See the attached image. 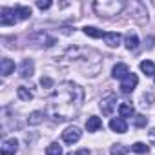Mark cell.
Returning a JSON list of instances; mask_svg holds the SVG:
<instances>
[{
  "mask_svg": "<svg viewBox=\"0 0 155 155\" xmlns=\"http://www.w3.org/2000/svg\"><path fill=\"white\" fill-rule=\"evenodd\" d=\"M140 71H142L146 77H151V75H155V64H153L151 60H142V62H140Z\"/></svg>",
  "mask_w": 155,
  "mask_h": 155,
  "instance_id": "9a60e30c",
  "label": "cell"
},
{
  "mask_svg": "<svg viewBox=\"0 0 155 155\" xmlns=\"http://www.w3.org/2000/svg\"><path fill=\"white\" fill-rule=\"evenodd\" d=\"M37 8H38V9H49V8H51V2H49V0H38V2H37Z\"/></svg>",
  "mask_w": 155,
  "mask_h": 155,
  "instance_id": "484cf974",
  "label": "cell"
},
{
  "mask_svg": "<svg viewBox=\"0 0 155 155\" xmlns=\"http://www.w3.org/2000/svg\"><path fill=\"white\" fill-rule=\"evenodd\" d=\"M135 113V108L130 104V102H122L120 106H119V115L124 119V117H131Z\"/></svg>",
  "mask_w": 155,
  "mask_h": 155,
  "instance_id": "2e32d148",
  "label": "cell"
},
{
  "mask_svg": "<svg viewBox=\"0 0 155 155\" xmlns=\"http://www.w3.org/2000/svg\"><path fill=\"white\" fill-rule=\"evenodd\" d=\"M17 20L18 18H17L15 9H9V8H2V9H0V24H2V26H11Z\"/></svg>",
  "mask_w": 155,
  "mask_h": 155,
  "instance_id": "8992f818",
  "label": "cell"
},
{
  "mask_svg": "<svg viewBox=\"0 0 155 155\" xmlns=\"http://www.w3.org/2000/svg\"><path fill=\"white\" fill-rule=\"evenodd\" d=\"M46 155H62V148L58 142H51L48 148H46Z\"/></svg>",
  "mask_w": 155,
  "mask_h": 155,
  "instance_id": "44dd1931",
  "label": "cell"
},
{
  "mask_svg": "<svg viewBox=\"0 0 155 155\" xmlns=\"http://www.w3.org/2000/svg\"><path fill=\"white\" fill-rule=\"evenodd\" d=\"M15 13H17V18L18 20H28L31 17V8H28V6H17L15 8Z\"/></svg>",
  "mask_w": 155,
  "mask_h": 155,
  "instance_id": "5bb4252c",
  "label": "cell"
},
{
  "mask_svg": "<svg viewBox=\"0 0 155 155\" xmlns=\"http://www.w3.org/2000/svg\"><path fill=\"white\" fill-rule=\"evenodd\" d=\"M101 126H102V120H101L99 117H95V115L86 120V130H88V131H97Z\"/></svg>",
  "mask_w": 155,
  "mask_h": 155,
  "instance_id": "e0dca14e",
  "label": "cell"
},
{
  "mask_svg": "<svg viewBox=\"0 0 155 155\" xmlns=\"http://www.w3.org/2000/svg\"><path fill=\"white\" fill-rule=\"evenodd\" d=\"M84 33H86L88 37H91V38H104V33H102L101 29L93 28V26H86V28H84Z\"/></svg>",
  "mask_w": 155,
  "mask_h": 155,
  "instance_id": "d6986e66",
  "label": "cell"
},
{
  "mask_svg": "<svg viewBox=\"0 0 155 155\" xmlns=\"http://www.w3.org/2000/svg\"><path fill=\"white\" fill-rule=\"evenodd\" d=\"M18 150V140L17 139H6L2 144V155H15Z\"/></svg>",
  "mask_w": 155,
  "mask_h": 155,
  "instance_id": "ba28073f",
  "label": "cell"
},
{
  "mask_svg": "<svg viewBox=\"0 0 155 155\" xmlns=\"http://www.w3.org/2000/svg\"><path fill=\"white\" fill-rule=\"evenodd\" d=\"M44 120V113L42 111H33L29 117H28V122L31 124V126H37V124H40Z\"/></svg>",
  "mask_w": 155,
  "mask_h": 155,
  "instance_id": "ffe728a7",
  "label": "cell"
},
{
  "mask_svg": "<svg viewBox=\"0 0 155 155\" xmlns=\"http://www.w3.org/2000/svg\"><path fill=\"white\" fill-rule=\"evenodd\" d=\"M17 95H18V99H20V101H24V102H29V101L33 99V91H31V90H28L26 86H20V88L17 90Z\"/></svg>",
  "mask_w": 155,
  "mask_h": 155,
  "instance_id": "ac0fdd59",
  "label": "cell"
},
{
  "mask_svg": "<svg viewBox=\"0 0 155 155\" xmlns=\"http://www.w3.org/2000/svg\"><path fill=\"white\" fill-rule=\"evenodd\" d=\"M93 8L101 17H111V15H117L124 8V4L122 2H95Z\"/></svg>",
  "mask_w": 155,
  "mask_h": 155,
  "instance_id": "7a4b0ae2",
  "label": "cell"
},
{
  "mask_svg": "<svg viewBox=\"0 0 155 155\" xmlns=\"http://www.w3.org/2000/svg\"><path fill=\"white\" fill-rule=\"evenodd\" d=\"M68 155H90V151L84 148V150H79V151H71V153H68Z\"/></svg>",
  "mask_w": 155,
  "mask_h": 155,
  "instance_id": "4316f807",
  "label": "cell"
},
{
  "mask_svg": "<svg viewBox=\"0 0 155 155\" xmlns=\"http://www.w3.org/2000/svg\"><path fill=\"white\" fill-rule=\"evenodd\" d=\"M137 82H139L137 75H135V73H128L124 79H122V82H120V90H122V93H131V91L135 90Z\"/></svg>",
  "mask_w": 155,
  "mask_h": 155,
  "instance_id": "5b68a950",
  "label": "cell"
},
{
  "mask_svg": "<svg viewBox=\"0 0 155 155\" xmlns=\"http://www.w3.org/2000/svg\"><path fill=\"white\" fill-rule=\"evenodd\" d=\"M40 84H42V88H46V90L53 88V81L49 79V77H42V79H40Z\"/></svg>",
  "mask_w": 155,
  "mask_h": 155,
  "instance_id": "d4e9b609",
  "label": "cell"
},
{
  "mask_svg": "<svg viewBox=\"0 0 155 155\" xmlns=\"http://www.w3.org/2000/svg\"><path fill=\"white\" fill-rule=\"evenodd\" d=\"M33 71H35V64H33V60H31V58H24V60L20 62V68H18L20 77L28 79V77L33 75Z\"/></svg>",
  "mask_w": 155,
  "mask_h": 155,
  "instance_id": "52a82bcc",
  "label": "cell"
},
{
  "mask_svg": "<svg viewBox=\"0 0 155 155\" xmlns=\"http://www.w3.org/2000/svg\"><path fill=\"white\" fill-rule=\"evenodd\" d=\"M128 153V148L124 144H115L111 146V155H126Z\"/></svg>",
  "mask_w": 155,
  "mask_h": 155,
  "instance_id": "7402d4cb",
  "label": "cell"
},
{
  "mask_svg": "<svg viewBox=\"0 0 155 155\" xmlns=\"http://www.w3.org/2000/svg\"><path fill=\"white\" fill-rule=\"evenodd\" d=\"M131 150H133L135 153H148V151H150V148H148L144 142H135V144L131 146Z\"/></svg>",
  "mask_w": 155,
  "mask_h": 155,
  "instance_id": "603a6c76",
  "label": "cell"
},
{
  "mask_svg": "<svg viewBox=\"0 0 155 155\" xmlns=\"http://www.w3.org/2000/svg\"><path fill=\"white\" fill-rule=\"evenodd\" d=\"M133 124H135L137 128H144V126L148 124V119H146L144 115H137V117H135V120H133Z\"/></svg>",
  "mask_w": 155,
  "mask_h": 155,
  "instance_id": "cb8c5ba5",
  "label": "cell"
},
{
  "mask_svg": "<svg viewBox=\"0 0 155 155\" xmlns=\"http://www.w3.org/2000/svg\"><path fill=\"white\" fill-rule=\"evenodd\" d=\"M130 73V69H128V66L126 64H115L113 66V69H111V77L113 79H124V77Z\"/></svg>",
  "mask_w": 155,
  "mask_h": 155,
  "instance_id": "8fae6325",
  "label": "cell"
},
{
  "mask_svg": "<svg viewBox=\"0 0 155 155\" xmlns=\"http://www.w3.org/2000/svg\"><path fill=\"white\" fill-rule=\"evenodd\" d=\"M110 128H111L113 131H117V133H126L128 124H126V120H124L122 117H119V119H111V120H110Z\"/></svg>",
  "mask_w": 155,
  "mask_h": 155,
  "instance_id": "30bf717a",
  "label": "cell"
},
{
  "mask_svg": "<svg viewBox=\"0 0 155 155\" xmlns=\"http://www.w3.org/2000/svg\"><path fill=\"white\" fill-rule=\"evenodd\" d=\"M115 108H117V97H115V93H111V91L104 93L102 99H101V110H102V113L104 115H111Z\"/></svg>",
  "mask_w": 155,
  "mask_h": 155,
  "instance_id": "3957f363",
  "label": "cell"
},
{
  "mask_svg": "<svg viewBox=\"0 0 155 155\" xmlns=\"http://www.w3.org/2000/svg\"><path fill=\"white\" fill-rule=\"evenodd\" d=\"M82 97H84V93L79 86L66 82L58 88L57 95L51 99L49 113L57 120H69V119H73L77 110H79V106L82 102Z\"/></svg>",
  "mask_w": 155,
  "mask_h": 155,
  "instance_id": "6da1fadb",
  "label": "cell"
},
{
  "mask_svg": "<svg viewBox=\"0 0 155 155\" xmlns=\"http://www.w3.org/2000/svg\"><path fill=\"white\" fill-rule=\"evenodd\" d=\"M150 142H151V144H155V128H151V130H150Z\"/></svg>",
  "mask_w": 155,
  "mask_h": 155,
  "instance_id": "83f0119b",
  "label": "cell"
},
{
  "mask_svg": "<svg viewBox=\"0 0 155 155\" xmlns=\"http://www.w3.org/2000/svg\"><path fill=\"white\" fill-rule=\"evenodd\" d=\"M104 40L110 48H117L120 44V35L117 31H110V33H104Z\"/></svg>",
  "mask_w": 155,
  "mask_h": 155,
  "instance_id": "4fadbf2b",
  "label": "cell"
},
{
  "mask_svg": "<svg viewBox=\"0 0 155 155\" xmlns=\"http://www.w3.org/2000/svg\"><path fill=\"white\" fill-rule=\"evenodd\" d=\"M81 137H82V131L77 128V126H69V128H66V130L62 131V139H64V142H68V144L79 142Z\"/></svg>",
  "mask_w": 155,
  "mask_h": 155,
  "instance_id": "277c9868",
  "label": "cell"
},
{
  "mask_svg": "<svg viewBox=\"0 0 155 155\" xmlns=\"http://www.w3.org/2000/svg\"><path fill=\"white\" fill-rule=\"evenodd\" d=\"M13 69H15V62L11 58H2V60H0V73H2L4 77L13 73Z\"/></svg>",
  "mask_w": 155,
  "mask_h": 155,
  "instance_id": "7c38bea8",
  "label": "cell"
},
{
  "mask_svg": "<svg viewBox=\"0 0 155 155\" xmlns=\"http://www.w3.org/2000/svg\"><path fill=\"white\" fill-rule=\"evenodd\" d=\"M124 46H126L130 51H131V49H137V48H139V37H137V33L128 31L126 37H124Z\"/></svg>",
  "mask_w": 155,
  "mask_h": 155,
  "instance_id": "9c48e42d",
  "label": "cell"
}]
</instances>
